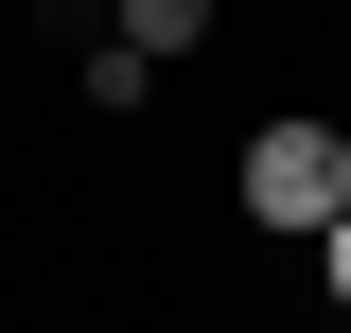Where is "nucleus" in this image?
I'll return each instance as SVG.
<instances>
[{
    "label": "nucleus",
    "mask_w": 351,
    "mask_h": 333,
    "mask_svg": "<svg viewBox=\"0 0 351 333\" xmlns=\"http://www.w3.org/2000/svg\"><path fill=\"white\" fill-rule=\"evenodd\" d=\"M228 210H246V246H316L351 210V123L334 106H263V123L228 140Z\"/></svg>",
    "instance_id": "1"
},
{
    "label": "nucleus",
    "mask_w": 351,
    "mask_h": 333,
    "mask_svg": "<svg viewBox=\"0 0 351 333\" xmlns=\"http://www.w3.org/2000/svg\"><path fill=\"white\" fill-rule=\"evenodd\" d=\"M71 106H88L106 140H123V123H158V53H123V36H88V53H71Z\"/></svg>",
    "instance_id": "2"
},
{
    "label": "nucleus",
    "mask_w": 351,
    "mask_h": 333,
    "mask_svg": "<svg viewBox=\"0 0 351 333\" xmlns=\"http://www.w3.org/2000/svg\"><path fill=\"white\" fill-rule=\"evenodd\" d=\"M106 36L176 71V53H211V36H228V0H106Z\"/></svg>",
    "instance_id": "3"
},
{
    "label": "nucleus",
    "mask_w": 351,
    "mask_h": 333,
    "mask_svg": "<svg viewBox=\"0 0 351 333\" xmlns=\"http://www.w3.org/2000/svg\"><path fill=\"white\" fill-rule=\"evenodd\" d=\"M316 316H351V210L316 228Z\"/></svg>",
    "instance_id": "4"
},
{
    "label": "nucleus",
    "mask_w": 351,
    "mask_h": 333,
    "mask_svg": "<svg viewBox=\"0 0 351 333\" xmlns=\"http://www.w3.org/2000/svg\"><path fill=\"white\" fill-rule=\"evenodd\" d=\"M316 333H351V316H316Z\"/></svg>",
    "instance_id": "5"
}]
</instances>
